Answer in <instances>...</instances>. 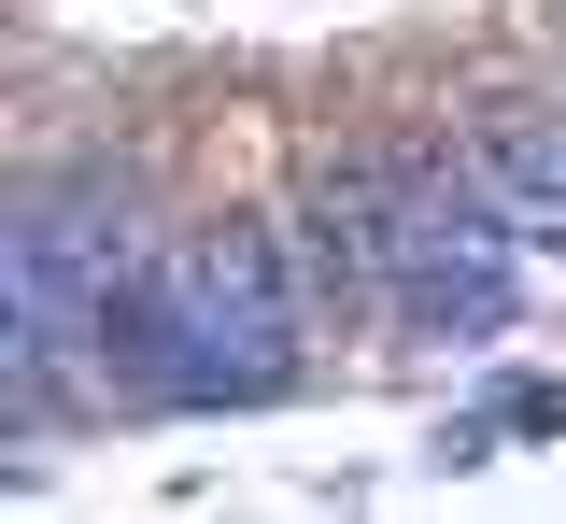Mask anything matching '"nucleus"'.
Returning <instances> with one entry per match:
<instances>
[{
	"label": "nucleus",
	"instance_id": "nucleus-1",
	"mask_svg": "<svg viewBox=\"0 0 566 524\" xmlns=\"http://www.w3.org/2000/svg\"><path fill=\"white\" fill-rule=\"evenodd\" d=\"M297 298L255 227H199L142 270L99 326V397H283Z\"/></svg>",
	"mask_w": 566,
	"mask_h": 524
},
{
	"label": "nucleus",
	"instance_id": "nucleus-2",
	"mask_svg": "<svg viewBox=\"0 0 566 524\" xmlns=\"http://www.w3.org/2000/svg\"><path fill=\"white\" fill-rule=\"evenodd\" d=\"M524 227L510 199L482 185V156L468 170H439V156H397V241H382V298L411 312L424 340H495L510 298H524V255H510Z\"/></svg>",
	"mask_w": 566,
	"mask_h": 524
},
{
	"label": "nucleus",
	"instance_id": "nucleus-3",
	"mask_svg": "<svg viewBox=\"0 0 566 524\" xmlns=\"http://www.w3.org/2000/svg\"><path fill=\"white\" fill-rule=\"evenodd\" d=\"M482 185L510 199V227H524V241H566V114L510 99V114L482 128Z\"/></svg>",
	"mask_w": 566,
	"mask_h": 524
},
{
	"label": "nucleus",
	"instance_id": "nucleus-4",
	"mask_svg": "<svg viewBox=\"0 0 566 524\" xmlns=\"http://www.w3.org/2000/svg\"><path fill=\"white\" fill-rule=\"evenodd\" d=\"M382 241H397V156L312 170V255H326L340 284H382Z\"/></svg>",
	"mask_w": 566,
	"mask_h": 524
},
{
	"label": "nucleus",
	"instance_id": "nucleus-5",
	"mask_svg": "<svg viewBox=\"0 0 566 524\" xmlns=\"http://www.w3.org/2000/svg\"><path fill=\"white\" fill-rule=\"evenodd\" d=\"M495 426H510V440H553V426H566V382H510Z\"/></svg>",
	"mask_w": 566,
	"mask_h": 524
}]
</instances>
